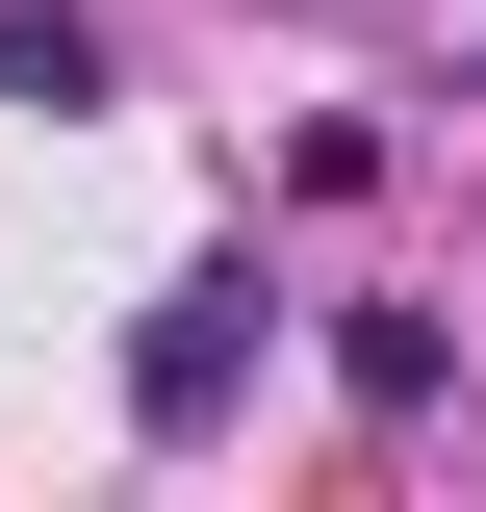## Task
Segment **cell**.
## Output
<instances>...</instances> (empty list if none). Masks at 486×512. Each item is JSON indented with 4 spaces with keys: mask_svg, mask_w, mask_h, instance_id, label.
<instances>
[{
    "mask_svg": "<svg viewBox=\"0 0 486 512\" xmlns=\"http://www.w3.org/2000/svg\"><path fill=\"white\" fill-rule=\"evenodd\" d=\"M0 103H52V128L103 103V0H0Z\"/></svg>",
    "mask_w": 486,
    "mask_h": 512,
    "instance_id": "obj_2",
    "label": "cell"
},
{
    "mask_svg": "<svg viewBox=\"0 0 486 512\" xmlns=\"http://www.w3.org/2000/svg\"><path fill=\"white\" fill-rule=\"evenodd\" d=\"M333 384H359V410H435V384H461V333H435V308H333Z\"/></svg>",
    "mask_w": 486,
    "mask_h": 512,
    "instance_id": "obj_3",
    "label": "cell"
},
{
    "mask_svg": "<svg viewBox=\"0 0 486 512\" xmlns=\"http://www.w3.org/2000/svg\"><path fill=\"white\" fill-rule=\"evenodd\" d=\"M282 359V308H256V256H180L154 282V333H128V436L180 461V436H231V384Z\"/></svg>",
    "mask_w": 486,
    "mask_h": 512,
    "instance_id": "obj_1",
    "label": "cell"
}]
</instances>
